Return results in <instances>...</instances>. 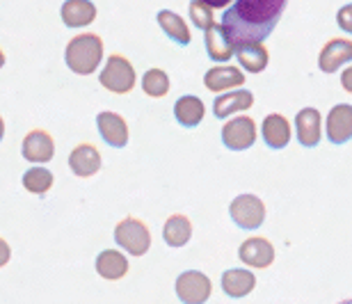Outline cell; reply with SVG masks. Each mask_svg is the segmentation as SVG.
<instances>
[{"label": "cell", "mask_w": 352, "mask_h": 304, "mask_svg": "<svg viewBox=\"0 0 352 304\" xmlns=\"http://www.w3.org/2000/svg\"><path fill=\"white\" fill-rule=\"evenodd\" d=\"M96 126L101 138L115 149H124L129 144V126H126L124 117L117 112H101L96 117Z\"/></svg>", "instance_id": "11"}, {"label": "cell", "mask_w": 352, "mask_h": 304, "mask_svg": "<svg viewBox=\"0 0 352 304\" xmlns=\"http://www.w3.org/2000/svg\"><path fill=\"white\" fill-rule=\"evenodd\" d=\"M204 115H206V108H204V101L199 96L186 94V96H181L174 105L176 122H179L181 126H186V129H195V126H199Z\"/></svg>", "instance_id": "20"}, {"label": "cell", "mask_w": 352, "mask_h": 304, "mask_svg": "<svg viewBox=\"0 0 352 304\" xmlns=\"http://www.w3.org/2000/svg\"><path fill=\"white\" fill-rule=\"evenodd\" d=\"M96 272L101 274L103 279L117 281V279L126 277V272H129V261H126L122 252L105 250L96 257Z\"/></svg>", "instance_id": "22"}, {"label": "cell", "mask_w": 352, "mask_h": 304, "mask_svg": "<svg viewBox=\"0 0 352 304\" xmlns=\"http://www.w3.org/2000/svg\"><path fill=\"white\" fill-rule=\"evenodd\" d=\"M115 243L133 257H144L151 247V231L138 217H126L115 227Z\"/></svg>", "instance_id": "4"}, {"label": "cell", "mask_w": 352, "mask_h": 304, "mask_svg": "<svg viewBox=\"0 0 352 304\" xmlns=\"http://www.w3.org/2000/svg\"><path fill=\"white\" fill-rule=\"evenodd\" d=\"M201 3H206L208 7H213V10H224V7H229L234 0H201Z\"/></svg>", "instance_id": "30"}, {"label": "cell", "mask_w": 352, "mask_h": 304, "mask_svg": "<svg viewBox=\"0 0 352 304\" xmlns=\"http://www.w3.org/2000/svg\"><path fill=\"white\" fill-rule=\"evenodd\" d=\"M98 80H101L103 87L112 91V94H129V91L135 87L138 78H135V69H133V65L124 55L112 53L108 62H105Z\"/></svg>", "instance_id": "3"}, {"label": "cell", "mask_w": 352, "mask_h": 304, "mask_svg": "<svg viewBox=\"0 0 352 304\" xmlns=\"http://www.w3.org/2000/svg\"><path fill=\"white\" fill-rule=\"evenodd\" d=\"M254 105V94L248 89H236V91H224L213 101V115L217 119H224V117H231L236 112H243V110H250Z\"/></svg>", "instance_id": "16"}, {"label": "cell", "mask_w": 352, "mask_h": 304, "mask_svg": "<svg viewBox=\"0 0 352 304\" xmlns=\"http://www.w3.org/2000/svg\"><path fill=\"white\" fill-rule=\"evenodd\" d=\"M229 215L241 229H258L265 222V204L254 195H241L231 202Z\"/></svg>", "instance_id": "5"}, {"label": "cell", "mask_w": 352, "mask_h": 304, "mask_svg": "<svg viewBox=\"0 0 352 304\" xmlns=\"http://www.w3.org/2000/svg\"><path fill=\"white\" fill-rule=\"evenodd\" d=\"M170 76H167L163 69H149L142 78V89L146 96L151 98H163L167 91H170Z\"/></svg>", "instance_id": "27"}, {"label": "cell", "mask_w": 352, "mask_h": 304, "mask_svg": "<svg viewBox=\"0 0 352 304\" xmlns=\"http://www.w3.org/2000/svg\"><path fill=\"white\" fill-rule=\"evenodd\" d=\"M243 263H248L250 268H270L274 261V247L270 245L267 238H248L238 250Z\"/></svg>", "instance_id": "12"}, {"label": "cell", "mask_w": 352, "mask_h": 304, "mask_svg": "<svg viewBox=\"0 0 352 304\" xmlns=\"http://www.w3.org/2000/svg\"><path fill=\"white\" fill-rule=\"evenodd\" d=\"M5 67V53H3V48H0V69Z\"/></svg>", "instance_id": "33"}, {"label": "cell", "mask_w": 352, "mask_h": 304, "mask_svg": "<svg viewBox=\"0 0 352 304\" xmlns=\"http://www.w3.org/2000/svg\"><path fill=\"white\" fill-rule=\"evenodd\" d=\"M190 19H192V23L199 28V30H206V28L215 23L213 7H208L206 3H201V0H192V3H190Z\"/></svg>", "instance_id": "28"}, {"label": "cell", "mask_w": 352, "mask_h": 304, "mask_svg": "<svg viewBox=\"0 0 352 304\" xmlns=\"http://www.w3.org/2000/svg\"><path fill=\"white\" fill-rule=\"evenodd\" d=\"M295 131H298V142L307 149H314L320 142V112L316 108H305L295 117Z\"/></svg>", "instance_id": "15"}, {"label": "cell", "mask_w": 352, "mask_h": 304, "mask_svg": "<svg viewBox=\"0 0 352 304\" xmlns=\"http://www.w3.org/2000/svg\"><path fill=\"white\" fill-rule=\"evenodd\" d=\"M192 236V222L186 215H172L163 227V238L170 247H183Z\"/></svg>", "instance_id": "25"}, {"label": "cell", "mask_w": 352, "mask_h": 304, "mask_svg": "<svg viewBox=\"0 0 352 304\" xmlns=\"http://www.w3.org/2000/svg\"><path fill=\"white\" fill-rule=\"evenodd\" d=\"M352 60V41L350 39H332L327 41L325 48L318 55V67L320 72L334 74L341 67H346Z\"/></svg>", "instance_id": "9"}, {"label": "cell", "mask_w": 352, "mask_h": 304, "mask_svg": "<svg viewBox=\"0 0 352 304\" xmlns=\"http://www.w3.org/2000/svg\"><path fill=\"white\" fill-rule=\"evenodd\" d=\"M206 37H204V46H206V53L208 58L213 62H229L234 58V44H231V39L227 37V32H224L222 23L217 25L213 23L210 28H206Z\"/></svg>", "instance_id": "17"}, {"label": "cell", "mask_w": 352, "mask_h": 304, "mask_svg": "<svg viewBox=\"0 0 352 304\" xmlns=\"http://www.w3.org/2000/svg\"><path fill=\"white\" fill-rule=\"evenodd\" d=\"M256 142V122L252 117H234L222 129V144L231 151H245Z\"/></svg>", "instance_id": "6"}, {"label": "cell", "mask_w": 352, "mask_h": 304, "mask_svg": "<svg viewBox=\"0 0 352 304\" xmlns=\"http://www.w3.org/2000/svg\"><path fill=\"white\" fill-rule=\"evenodd\" d=\"M65 60L69 69L78 76H89L96 72V67L101 65L103 60V41L98 34H78L67 44V53Z\"/></svg>", "instance_id": "2"}, {"label": "cell", "mask_w": 352, "mask_h": 304, "mask_svg": "<svg viewBox=\"0 0 352 304\" xmlns=\"http://www.w3.org/2000/svg\"><path fill=\"white\" fill-rule=\"evenodd\" d=\"M348 14H350V5H346V10H343L341 12V28H343V30H346V32H352V25H350V21H348Z\"/></svg>", "instance_id": "31"}, {"label": "cell", "mask_w": 352, "mask_h": 304, "mask_svg": "<svg viewBox=\"0 0 352 304\" xmlns=\"http://www.w3.org/2000/svg\"><path fill=\"white\" fill-rule=\"evenodd\" d=\"M69 167L80 179H89L101 169V151L91 144H78L69 155Z\"/></svg>", "instance_id": "14"}, {"label": "cell", "mask_w": 352, "mask_h": 304, "mask_svg": "<svg viewBox=\"0 0 352 304\" xmlns=\"http://www.w3.org/2000/svg\"><path fill=\"white\" fill-rule=\"evenodd\" d=\"M210 293H213V284H210V279L199 270H188L176 279V295L186 304L206 302L210 298Z\"/></svg>", "instance_id": "7"}, {"label": "cell", "mask_w": 352, "mask_h": 304, "mask_svg": "<svg viewBox=\"0 0 352 304\" xmlns=\"http://www.w3.org/2000/svg\"><path fill=\"white\" fill-rule=\"evenodd\" d=\"M10 257H12V250H10V245H7V240L0 238V268L10 263Z\"/></svg>", "instance_id": "29"}, {"label": "cell", "mask_w": 352, "mask_h": 304, "mask_svg": "<svg viewBox=\"0 0 352 304\" xmlns=\"http://www.w3.org/2000/svg\"><path fill=\"white\" fill-rule=\"evenodd\" d=\"M21 153H23L25 160L41 162V165H44V162L53 160V155H55V142H53V138L48 135L46 131L34 129V131H30L25 135L23 146H21Z\"/></svg>", "instance_id": "8"}, {"label": "cell", "mask_w": 352, "mask_h": 304, "mask_svg": "<svg viewBox=\"0 0 352 304\" xmlns=\"http://www.w3.org/2000/svg\"><path fill=\"white\" fill-rule=\"evenodd\" d=\"M261 133H263V142L270 146V149H284V146L291 142V124L284 115H267L261 124Z\"/></svg>", "instance_id": "18"}, {"label": "cell", "mask_w": 352, "mask_h": 304, "mask_svg": "<svg viewBox=\"0 0 352 304\" xmlns=\"http://www.w3.org/2000/svg\"><path fill=\"white\" fill-rule=\"evenodd\" d=\"M158 25L163 28V32L170 39H174L179 46H188L190 41H192V34H190V30H188V23L176 12H170V10L158 12Z\"/></svg>", "instance_id": "24"}, {"label": "cell", "mask_w": 352, "mask_h": 304, "mask_svg": "<svg viewBox=\"0 0 352 304\" xmlns=\"http://www.w3.org/2000/svg\"><path fill=\"white\" fill-rule=\"evenodd\" d=\"M243 83H245V76L238 67H215V69H208L206 76H204L206 89L215 91V94L241 87Z\"/></svg>", "instance_id": "19"}, {"label": "cell", "mask_w": 352, "mask_h": 304, "mask_svg": "<svg viewBox=\"0 0 352 304\" xmlns=\"http://www.w3.org/2000/svg\"><path fill=\"white\" fill-rule=\"evenodd\" d=\"M288 0H234L224 12L222 28L231 44L265 41L277 28Z\"/></svg>", "instance_id": "1"}, {"label": "cell", "mask_w": 352, "mask_h": 304, "mask_svg": "<svg viewBox=\"0 0 352 304\" xmlns=\"http://www.w3.org/2000/svg\"><path fill=\"white\" fill-rule=\"evenodd\" d=\"M234 55L241 62V67L250 74H261L270 62L267 48L263 46V41H241L234 44Z\"/></svg>", "instance_id": "10"}, {"label": "cell", "mask_w": 352, "mask_h": 304, "mask_svg": "<svg viewBox=\"0 0 352 304\" xmlns=\"http://www.w3.org/2000/svg\"><path fill=\"white\" fill-rule=\"evenodd\" d=\"M327 138L332 144H346L352 138V105H334L327 115Z\"/></svg>", "instance_id": "13"}, {"label": "cell", "mask_w": 352, "mask_h": 304, "mask_svg": "<svg viewBox=\"0 0 352 304\" xmlns=\"http://www.w3.org/2000/svg\"><path fill=\"white\" fill-rule=\"evenodd\" d=\"M254 286H256V277L250 270L236 268V270H227L222 274V291L234 300L250 295L254 291Z\"/></svg>", "instance_id": "21"}, {"label": "cell", "mask_w": 352, "mask_h": 304, "mask_svg": "<svg viewBox=\"0 0 352 304\" xmlns=\"http://www.w3.org/2000/svg\"><path fill=\"white\" fill-rule=\"evenodd\" d=\"M23 188L32 195H46L53 188V172L46 167H30L23 174Z\"/></svg>", "instance_id": "26"}, {"label": "cell", "mask_w": 352, "mask_h": 304, "mask_svg": "<svg viewBox=\"0 0 352 304\" xmlns=\"http://www.w3.org/2000/svg\"><path fill=\"white\" fill-rule=\"evenodd\" d=\"M5 138V122H3V117H0V140Z\"/></svg>", "instance_id": "32"}, {"label": "cell", "mask_w": 352, "mask_h": 304, "mask_svg": "<svg viewBox=\"0 0 352 304\" xmlns=\"http://www.w3.org/2000/svg\"><path fill=\"white\" fill-rule=\"evenodd\" d=\"M96 19V7L89 0H67L62 5V21L67 28H85Z\"/></svg>", "instance_id": "23"}]
</instances>
